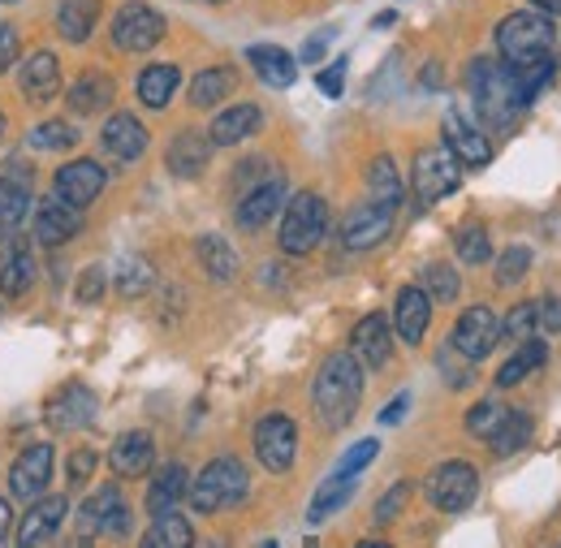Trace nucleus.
Here are the masks:
<instances>
[{"mask_svg":"<svg viewBox=\"0 0 561 548\" xmlns=\"http://www.w3.org/2000/svg\"><path fill=\"white\" fill-rule=\"evenodd\" d=\"M311 402L324 427H346L363 402V363L351 350H337L324 358V367L316 372V389Z\"/></svg>","mask_w":561,"mask_h":548,"instance_id":"obj_1","label":"nucleus"},{"mask_svg":"<svg viewBox=\"0 0 561 548\" xmlns=\"http://www.w3.org/2000/svg\"><path fill=\"white\" fill-rule=\"evenodd\" d=\"M467 87H471V100H476V113L489 130H510L514 117L527 109L523 95H518V78H514V66L505 61H492V57H480L467 69Z\"/></svg>","mask_w":561,"mask_h":548,"instance_id":"obj_2","label":"nucleus"},{"mask_svg":"<svg viewBox=\"0 0 561 548\" xmlns=\"http://www.w3.org/2000/svg\"><path fill=\"white\" fill-rule=\"evenodd\" d=\"M558 31H553V18L540 13V9H523V13H510L501 18L496 26V48L510 66H531L540 57H549Z\"/></svg>","mask_w":561,"mask_h":548,"instance_id":"obj_3","label":"nucleus"},{"mask_svg":"<svg viewBox=\"0 0 561 548\" xmlns=\"http://www.w3.org/2000/svg\"><path fill=\"white\" fill-rule=\"evenodd\" d=\"M247 467L238 463V458H211L208 467L195 476V483L186 488V496H191V505H195V514H216V510H229V505H238L242 496H247Z\"/></svg>","mask_w":561,"mask_h":548,"instance_id":"obj_4","label":"nucleus"},{"mask_svg":"<svg viewBox=\"0 0 561 548\" xmlns=\"http://www.w3.org/2000/svg\"><path fill=\"white\" fill-rule=\"evenodd\" d=\"M324 229H329V204L320 195L302 191V195H294L289 204L280 207V251L285 255L316 251L320 238H324Z\"/></svg>","mask_w":561,"mask_h":548,"instance_id":"obj_5","label":"nucleus"},{"mask_svg":"<svg viewBox=\"0 0 561 548\" xmlns=\"http://www.w3.org/2000/svg\"><path fill=\"white\" fill-rule=\"evenodd\" d=\"M462 182V160L445 147V142H432L415 156V169H411V186L420 195V204H440L445 195H454Z\"/></svg>","mask_w":561,"mask_h":548,"instance_id":"obj_6","label":"nucleus"},{"mask_svg":"<svg viewBox=\"0 0 561 548\" xmlns=\"http://www.w3.org/2000/svg\"><path fill=\"white\" fill-rule=\"evenodd\" d=\"M255 454H260V463L273 476H285L294 467V458H298V427H294L289 414L273 411L255 423Z\"/></svg>","mask_w":561,"mask_h":548,"instance_id":"obj_7","label":"nucleus"},{"mask_svg":"<svg viewBox=\"0 0 561 548\" xmlns=\"http://www.w3.org/2000/svg\"><path fill=\"white\" fill-rule=\"evenodd\" d=\"M476 496H480V471H476L471 463H445V467H436L432 480H427V501H432L436 510H445V514L467 510Z\"/></svg>","mask_w":561,"mask_h":548,"instance_id":"obj_8","label":"nucleus"},{"mask_svg":"<svg viewBox=\"0 0 561 548\" xmlns=\"http://www.w3.org/2000/svg\"><path fill=\"white\" fill-rule=\"evenodd\" d=\"M164 39V18L151 9V4H126L117 18H113V44L122 53H151L156 44Z\"/></svg>","mask_w":561,"mask_h":548,"instance_id":"obj_9","label":"nucleus"},{"mask_svg":"<svg viewBox=\"0 0 561 548\" xmlns=\"http://www.w3.org/2000/svg\"><path fill=\"white\" fill-rule=\"evenodd\" d=\"M78 527H82V536H126L130 532V510H126L122 492L117 488L91 492L78 510Z\"/></svg>","mask_w":561,"mask_h":548,"instance_id":"obj_10","label":"nucleus"},{"mask_svg":"<svg viewBox=\"0 0 561 548\" xmlns=\"http://www.w3.org/2000/svg\"><path fill=\"white\" fill-rule=\"evenodd\" d=\"M57 471V458H53V445H31L26 454H18L13 471H9V501H35L48 492Z\"/></svg>","mask_w":561,"mask_h":548,"instance_id":"obj_11","label":"nucleus"},{"mask_svg":"<svg viewBox=\"0 0 561 548\" xmlns=\"http://www.w3.org/2000/svg\"><path fill=\"white\" fill-rule=\"evenodd\" d=\"M501 338V320H496V311L492 307H467L462 316H458V324H454V350L458 354H467L471 363H480L484 354H492V345Z\"/></svg>","mask_w":561,"mask_h":548,"instance_id":"obj_12","label":"nucleus"},{"mask_svg":"<svg viewBox=\"0 0 561 548\" xmlns=\"http://www.w3.org/2000/svg\"><path fill=\"white\" fill-rule=\"evenodd\" d=\"M393 212H398V207H389V204L354 207L351 216H346V225H342V242H346L351 251H371V247H380V242L393 233Z\"/></svg>","mask_w":561,"mask_h":548,"instance_id":"obj_13","label":"nucleus"},{"mask_svg":"<svg viewBox=\"0 0 561 548\" xmlns=\"http://www.w3.org/2000/svg\"><path fill=\"white\" fill-rule=\"evenodd\" d=\"M66 514H70V501L66 496H35L31 501V510H26V518L18 523V545H53L57 540V532H61V523H66Z\"/></svg>","mask_w":561,"mask_h":548,"instance_id":"obj_14","label":"nucleus"},{"mask_svg":"<svg viewBox=\"0 0 561 548\" xmlns=\"http://www.w3.org/2000/svg\"><path fill=\"white\" fill-rule=\"evenodd\" d=\"M104 191V169L95 160H70L57 169V182H53V195L66 199L73 207H91Z\"/></svg>","mask_w":561,"mask_h":548,"instance_id":"obj_15","label":"nucleus"},{"mask_svg":"<svg viewBox=\"0 0 561 548\" xmlns=\"http://www.w3.org/2000/svg\"><path fill=\"white\" fill-rule=\"evenodd\" d=\"M351 354L363 363V367H385L389 354H393V324L389 316H363L351 333Z\"/></svg>","mask_w":561,"mask_h":548,"instance_id":"obj_16","label":"nucleus"},{"mask_svg":"<svg viewBox=\"0 0 561 548\" xmlns=\"http://www.w3.org/2000/svg\"><path fill=\"white\" fill-rule=\"evenodd\" d=\"M78 229H82V207L66 204L57 195H48L44 204L35 207V238L44 247H66Z\"/></svg>","mask_w":561,"mask_h":548,"instance_id":"obj_17","label":"nucleus"},{"mask_svg":"<svg viewBox=\"0 0 561 548\" xmlns=\"http://www.w3.org/2000/svg\"><path fill=\"white\" fill-rule=\"evenodd\" d=\"M18 87L31 104H53L61 95V61L53 53H35L18 69Z\"/></svg>","mask_w":561,"mask_h":548,"instance_id":"obj_18","label":"nucleus"},{"mask_svg":"<svg viewBox=\"0 0 561 548\" xmlns=\"http://www.w3.org/2000/svg\"><path fill=\"white\" fill-rule=\"evenodd\" d=\"M440 135H445V147L462 160V164H489L492 160V142L467 117L462 109H445V122H440Z\"/></svg>","mask_w":561,"mask_h":548,"instance_id":"obj_19","label":"nucleus"},{"mask_svg":"<svg viewBox=\"0 0 561 548\" xmlns=\"http://www.w3.org/2000/svg\"><path fill=\"white\" fill-rule=\"evenodd\" d=\"M100 142H104V151L113 156V160H122V164H130V160H139L142 151H147V126H142L135 113H113L108 122H104V130H100Z\"/></svg>","mask_w":561,"mask_h":548,"instance_id":"obj_20","label":"nucleus"},{"mask_svg":"<svg viewBox=\"0 0 561 548\" xmlns=\"http://www.w3.org/2000/svg\"><path fill=\"white\" fill-rule=\"evenodd\" d=\"M95 411H100V402H95V393H91L87 385H66V389L48 402V427H57V432L87 427V423H95Z\"/></svg>","mask_w":561,"mask_h":548,"instance_id":"obj_21","label":"nucleus"},{"mask_svg":"<svg viewBox=\"0 0 561 548\" xmlns=\"http://www.w3.org/2000/svg\"><path fill=\"white\" fill-rule=\"evenodd\" d=\"M427 320H432V298L423 294L420 285H407L402 294H398V302H393V329H398V338L407 345H420L423 333H427Z\"/></svg>","mask_w":561,"mask_h":548,"instance_id":"obj_22","label":"nucleus"},{"mask_svg":"<svg viewBox=\"0 0 561 548\" xmlns=\"http://www.w3.org/2000/svg\"><path fill=\"white\" fill-rule=\"evenodd\" d=\"M35 285V260H31V247L13 233L9 247L0 251V294L4 298H26Z\"/></svg>","mask_w":561,"mask_h":548,"instance_id":"obj_23","label":"nucleus"},{"mask_svg":"<svg viewBox=\"0 0 561 548\" xmlns=\"http://www.w3.org/2000/svg\"><path fill=\"white\" fill-rule=\"evenodd\" d=\"M108 463H113V471H117L122 480L147 476L151 463H156V441H151L147 432H122L117 445H113V454H108Z\"/></svg>","mask_w":561,"mask_h":548,"instance_id":"obj_24","label":"nucleus"},{"mask_svg":"<svg viewBox=\"0 0 561 548\" xmlns=\"http://www.w3.org/2000/svg\"><path fill=\"white\" fill-rule=\"evenodd\" d=\"M208 156H211V138L195 135V130H182V135L169 142V173L173 178H199L208 169Z\"/></svg>","mask_w":561,"mask_h":548,"instance_id":"obj_25","label":"nucleus"},{"mask_svg":"<svg viewBox=\"0 0 561 548\" xmlns=\"http://www.w3.org/2000/svg\"><path fill=\"white\" fill-rule=\"evenodd\" d=\"M260 122H264L260 104H233V109L216 113L208 138L216 142V147H233V142H242V138L255 135V130H260Z\"/></svg>","mask_w":561,"mask_h":548,"instance_id":"obj_26","label":"nucleus"},{"mask_svg":"<svg viewBox=\"0 0 561 548\" xmlns=\"http://www.w3.org/2000/svg\"><path fill=\"white\" fill-rule=\"evenodd\" d=\"M113 95H117V87H113V78L108 73H100V69H87L78 82L70 87V109L78 117H91V113H104L108 104H113Z\"/></svg>","mask_w":561,"mask_h":548,"instance_id":"obj_27","label":"nucleus"},{"mask_svg":"<svg viewBox=\"0 0 561 548\" xmlns=\"http://www.w3.org/2000/svg\"><path fill=\"white\" fill-rule=\"evenodd\" d=\"M285 207V182L280 178H268L264 186H255L242 204H238V225L242 229H264L273 220V212Z\"/></svg>","mask_w":561,"mask_h":548,"instance_id":"obj_28","label":"nucleus"},{"mask_svg":"<svg viewBox=\"0 0 561 548\" xmlns=\"http://www.w3.org/2000/svg\"><path fill=\"white\" fill-rule=\"evenodd\" d=\"M31 212V182L26 178H0V242H9Z\"/></svg>","mask_w":561,"mask_h":548,"instance_id":"obj_29","label":"nucleus"},{"mask_svg":"<svg viewBox=\"0 0 561 548\" xmlns=\"http://www.w3.org/2000/svg\"><path fill=\"white\" fill-rule=\"evenodd\" d=\"M247 61L255 66V73L268 82V87H294V78H298V61L285 53V48H277V44H255L251 53H247Z\"/></svg>","mask_w":561,"mask_h":548,"instance_id":"obj_30","label":"nucleus"},{"mask_svg":"<svg viewBox=\"0 0 561 548\" xmlns=\"http://www.w3.org/2000/svg\"><path fill=\"white\" fill-rule=\"evenodd\" d=\"M545 358H549V345L536 342V338H527V342L501 363V372H496V389H514V385H523L531 372L545 367Z\"/></svg>","mask_w":561,"mask_h":548,"instance_id":"obj_31","label":"nucleus"},{"mask_svg":"<svg viewBox=\"0 0 561 548\" xmlns=\"http://www.w3.org/2000/svg\"><path fill=\"white\" fill-rule=\"evenodd\" d=\"M186 488H191V476H186V467H178V463H169L151 488H147V510L151 514H164V510H178V501L186 496Z\"/></svg>","mask_w":561,"mask_h":548,"instance_id":"obj_32","label":"nucleus"},{"mask_svg":"<svg viewBox=\"0 0 561 548\" xmlns=\"http://www.w3.org/2000/svg\"><path fill=\"white\" fill-rule=\"evenodd\" d=\"M156 523H151V532L142 536V545L147 548H191L195 545V532H191V523L178 514V510H164V514H151Z\"/></svg>","mask_w":561,"mask_h":548,"instance_id":"obj_33","label":"nucleus"},{"mask_svg":"<svg viewBox=\"0 0 561 548\" xmlns=\"http://www.w3.org/2000/svg\"><path fill=\"white\" fill-rule=\"evenodd\" d=\"M367 195H371V204H389V207L402 204V178H398L393 156H376L371 160V169H367Z\"/></svg>","mask_w":561,"mask_h":548,"instance_id":"obj_34","label":"nucleus"},{"mask_svg":"<svg viewBox=\"0 0 561 548\" xmlns=\"http://www.w3.org/2000/svg\"><path fill=\"white\" fill-rule=\"evenodd\" d=\"M95 18H100V4L95 0H66L57 9V31L70 44H87V35L95 31Z\"/></svg>","mask_w":561,"mask_h":548,"instance_id":"obj_35","label":"nucleus"},{"mask_svg":"<svg viewBox=\"0 0 561 548\" xmlns=\"http://www.w3.org/2000/svg\"><path fill=\"white\" fill-rule=\"evenodd\" d=\"M351 496H354V476H333L329 483H320V488H316V496H311L307 523H311V527H320V523H324L329 514H337Z\"/></svg>","mask_w":561,"mask_h":548,"instance_id":"obj_36","label":"nucleus"},{"mask_svg":"<svg viewBox=\"0 0 561 548\" xmlns=\"http://www.w3.org/2000/svg\"><path fill=\"white\" fill-rule=\"evenodd\" d=\"M178 82H182L178 66H147L139 73V100L147 109H164V104L173 100Z\"/></svg>","mask_w":561,"mask_h":548,"instance_id":"obj_37","label":"nucleus"},{"mask_svg":"<svg viewBox=\"0 0 561 548\" xmlns=\"http://www.w3.org/2000/svg\"><path fill=\"white\" fill-rule=\"evenodd\" d=\"M527 441H531V414H523V411H505V419L496 423V432L489 436V445L496 458L518 454Z\"/></svg>","mask_w":561,"mask_h":548,"instance_id":"obj_38","label":"nucleus"},{"mask_svg":"<svg viewBox=\"0 0 561 548\" xmlns=\"http://www.w3.org/2000/svg\"><path fill=\"white\" fill-rule=\"evenodd\" d=\"M199 264L208 269L211 281H233L238 276V251L220 233H204L199 238Z\"/></svg>","mask_w":561,"mask_h":548,"instance_id":"obj_39","label":"nucleus"},{"mask_svg":"<svg viewBox=\"0 0 561 548\" xmlns=\"http://www.w3.org/2000/svg\"><path fill=\"white\" fill-rule=\"evenodd\" d=\"M229 91H233V69L211 66V69H204V73H195V82H191V104H195V109H211V104H220Z\"/></svg>","mask_w":561,"mask_h":548,"instance_id":"obj_40","label":"nucleus"},{"mask_svg":"<svg viewBox=\"0 0 561 548\" xmlns=\"http://www.w3.org/2000/svg\"><path fill=\"white\" fill-rule=\"evenodd\" d=\"M151 285H156V269H151L142 255H126V260L117 264V294H122V298H142Z\"/></svg>","mask_w":561,"mask_h":548,"instance_id":"obj_41","label":"nucleus"},{"mask_svg":"<svg viewBox=\"0 0 561 548\" xmlns=\"http://www.w3.org/2000/svg\"><path fill=\"white\" fill-rule=\"evenodd\" d=\"M31 147H35V151H70V147H78V130H73L70 122H61V117L39 122V126L31 130Z\"/></svg>","mask_w":561,"mask_h":548,"instance_id":"obj_42","label":"nucleus"},{"mask_svg":"<svg viewBox=\"0 0 561 548\" xmlns=\"http://www.w3.org/2000/svg\"><path fill=\"white\" fill-rule=\"evenodd\" d=\"M454 242H458V260H462V264H484V260L492 255L489 229H484L480 220H467V225L458 229V238H454Z\"/></svg>","mask_w":561,"mask_h":548,"instance_id":"obj_43","label":"nucleus"},{"mask_svg":"<svg viewBox=\"0 0 561 548\" xmlns=\"http://www.w3.org/2000/svg\"><path fill=\"white\" fill-rule=\"evenodd\" d=\"M536 329H540V302H518V307H510V316H505V324H501V333H505L510 342H527Z\"/></svg>","mask_w":561,"mask_h":548,"instance_id":"obj_44","label":"nucleus"},{"mask_svg":"<svg viewBox=\"0 0 561 548\" xmlns=\"http://www.w3.org/2000/svg\"><path fill=\"white\" fill-rule=\"evenodd\" d=\"M423 281H427V298H436V302H454L458 298V289H462V281H458V273L449 269V264H427L423 269Z\"/></svg>","mask_w":561,"mask_h":548,"instance_id":"obj_45","label":"nucleus"},{"mask_svg":"<svg viewBox=\"0 0 561 548\" xmlns=\"http://www.w3.org/2000/svg\"><path fill=\"white\" fill-rule=\"evenodd\" d=\"M531 269V247H510L501 260H496V285H514L523 281Z\"/></svg>","mask_w":561,"mask_h":548,"instance_id":"obj_46","label":"nucleus"},{"mask_svg":"<svg viewBox=\"0 0 561 548\" xmlns=\"http://www.w3.org/2000/svg\"><path fill=\"white\" fill-rule=\"evenodd\" d=\"M501 419H505V407L489 398V402H480V407H471V411H467V432L489 441L492 432H496V423H501Z\"/></svg>","mask_w":561,"mask_h":548,"instance_id":"obj_47","label":"nucleus"},{"mask_svg":"<svg viewBox=\"0 0 561 548\" xmlns=\"http://www.w3.org/2000/svg\"><path fill=\"white\" fill-rule=\"evenodd\" d=\"M407 501H411V483L398 480L385 496H380V501H376V523H380V527H389V523L402 514V505H407Z\"/></svg>","mask_w":561,"mask_h":548,"instance_id":"obj_48","label":"nucleus"},{"mask_svg":"<svg viewBox=\"0 0 561 548\" xmlns=\"http://www.w3.org/2000/svg\"><path fill=\"white\" fill-rule=\"evenodd\" d=\"M376 454H380V441H358V445H351V454L337 463V476H358L363 467H371L376 463Z\"/></svg>","mask_w":561,"mask_h":548,"instance_id":"obj_49","label":"nucleus"},{"mask_svg":"<svg viewBox=\"0 0 561 548\" xmlns=\"http://www.w3.org/2000/svg\"><path fill=\"white\" fill-rule=\"evenodd\" d=\"M18 48H22V35L13 22H0V73H9V66L18 61Z\"/></svg>","mask_w":561,"mask_h":548,"instance_id":"obj_50","label":"nucleus"},{"mask_svg":"<svg viewBox=\"0 0 561 548\" xmlns=\"http://www.w3.org/2000/svg\"><path fill=\"white\" fill-rule=\"evenodd\" d=\"M467 363H471V358L454 363V345H449V350H440V372L449 376V385H454V389H467V385H471V367H467Z\"/></svg>","mask_w":561,"mask_h":548,"instance_id":"obj_51","label":"nucleus"},{"mask_svg":"<svg viewBox=\"0 0 561 548\" xmlns=\"http://www.w3.org/2000/svg\"><path fill=\"white\" fill-rule=\"evenodd\" d=\"M316 82H320V91H324V95H333V100H337V95H342V87H346V57L320 69V78H316Z\"/></svg>","mask_w":561,"mask_h":548,"instance_id":"obj_52","label":"nucleus"},{"mask_svg":"<svg viewBox=\"0 0 561 548\" xmlns=\"http://www.w3.org/2000/svg\"><path fill=\"white\" fill-rule=\"evenodd\" d=\"M104 294V269H87L78 276V302H95Z\"/></svg>","mask_w":561,"mask_h":548,"instance_id":"obj_53","label":"nucleus"},{"mask_svg":"<svg viewBox=\"0 0 561 548\" xmlns=\"http://www.w3.org/2000/svg\"><path fill=\"white\" fill-rule=\"evenodd\" d=\"M91 471H95V454H91V449H78L70 458V480L73 483L91 480Z\"/></svg>","mask_w":561,"mask_h":548,"instance_id":"obj_54","label":"nucleus"},{"mask_svg":"<svg viewBox=\"0 0 561 548\" xmlns=\"http://www.w3.org/2000/svg\"><path fill=\"white\" fill-rule=\"evenodd\" d=\"M540 329L561 333V298H545V302H540Z\"/></svg>","mask_w":561,"mask_h":548,"instance_id":"obj_55","label":"nucleus"},{"mask_svg":"<svg viewBox=\"0 0 561 548\" xmlns=\"http://www.w3.org/2000/svg\"><path fill=\"white\" fill-rule=\"evenodd\" d=\"M407 411H411V393H398V398L380 411V423H389V427H393V423H402V414Z\"/></svg>","mask_w":561,"mask_h":548,"instance_id":"obj_56","label":"nucleus"},{"mask_svg":"<svg viewBox=\"0 0 561 548\" xmlns=\"http://www.w3.org/2000/svg\"><path fill=\"white\" fill-rule=\"evenodd\" d=\"M9 532H13V505L9 496H0V540H9Z\"/></svg>","mask_w":561,"mask_h":548,"instance_id":"obj_57","label":"nucleus"},{"mask_svg":"<svg viewBox=\"0 0 561 548\" xmlns=\"http://www.w3.org/2000/svg\"><path fill=\"white\" fill-rule=\"evenodd\" d=\"M324 44H329V35H316V39L302 48V61H320V57H324Z\"/></svg>","mask_w":561,"mask_h":548,"instance_id":"obj_58","label":"nucleus"},{"mask_svg":"<svg viewBox=\"0 0 561 548\" xmlns=\"http://www.w3.org/2000/svg\"><path fill=\"white\" fill-rule=\"evenodd\" d=\"M423 87H440V66L436 61L423 69Z\"/></svg>","mask_w":561,"mask_h":548,"instance_id":"obj_59","label":"nucleus"},{"mask_svg":"<svg viewBox=\"0 0 561 548\" xmlns=\"http://www.w3.org/2000/svg\"><path fill=\"white\" fill-rule=\"evenodd\" d=\"M531 4H540V13H549V18L561 13V0H531Z\"/></svg>","mask_w":561,"mask_h":548,"instance_id":"obj_60","label":"nucleus"},{"mask_svg":"<svg viewBox=\"0 0 561 548\" xmlns=\"http://www.w3.org/2000/svg\"><path fill=\"white\" fill-rule=\"evenodd\" d=\"M204 4H225V0H204Z\"/></svg>","mask_w":561,"mask_h":548,"instance_id":"obj_61","label":"nucleus"},{"mask_svg":"<svg viewBox=\"0 0 561 548\" xmlns=\"http://www.w3.org/2000/svg\"><path fill=\"white\" fill-rule=\"evenodd\" d=\"M0 135H4V117H0Z\"/></svg>","mask_w":561,"mask_h":548,"instance_id":"obj_62","label":"nucleus"},{"mask_svg":"<svg viewBox=\"0 0 561 548\" xmlns=\"http://www.w3.org/2000/svg\"><path fill=\"white\" fill-rule=\"evenodd\" d=\"M0 4H9V0H0Z\"/></svg>","mask_w":561,"mask_h":548,"instance_id":"obj_63","label":"nucleus"}]
</instances>
